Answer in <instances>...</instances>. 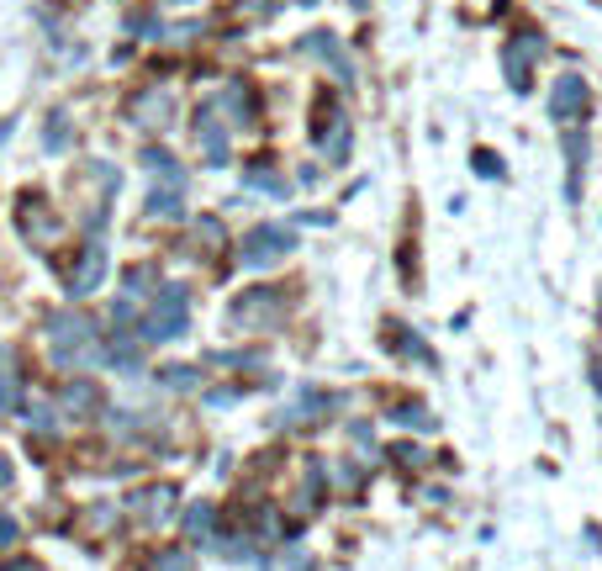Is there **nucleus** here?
<instances>
[{"mask_svg":"<svg viewBox=\"0 0 602 571\" xmlns=\"http://www.w3.org/2000/svg\"><path fill=\"white\" fill-rule=\"evenodd\" d=\"M185 534H191V545H222L217 508H212V503H196L191 513H185Z\"/></svg>","mask_w":602,"mask_h":571,"instance_id":"ddd939ff","label":"nucleus"},{"mask_svg":"<svg viewBox=\"0 0 602 571\" xmlns=\"http://www.w3.org/2000/svg\"><path fill=\"white\" fill-rule=\"evenodd\" d=\"M217 112H233V117H228L233 127H238V122H254V96H249L243 85H228V90L217 96Z\"/></svg>","mask_w":602,"mask_h":571,"instance_id":"6ab92c4d","label":"nucleus"},{"mask_svg":"<svg viewBox=\"0 0 602 571\" xmlns=\"http://www.w3.org/2000/svg\"><path fill=\"white\" fill-rule=\"evenodd\" d=\"M0 571H48V566H37V561H6Z\"/></svg>","mask_w":602,"mask_h":571,"instance_id":"c756f323","label":"nucleus"},{"mask_svg":"<svg viewBox=\"0 0 602 571\" xmlns=\"http://www.w3.org/2000/svg\"><path fill=\"white\" fill-rule=\"evenodd\" d=\"M391 455H397V466H412V471L423 466V450H418V445H397V450H391Z\"/></svg>","mask_w":602,"mask_h":571,"instance_id":"bb28decb","label":"nucleus"},{"mask_svg":"<svg viewBox=\"0 0 602 571\" xmlns=\"http://www.w3.org/2000/svg\"><path fill=\"white\" fill-rule=\"evenodd\" d=\"M0 413H22V371L6 349H0Z\"/></svg>","mask_w":602,"mask_h":571,"instance_id":"2eb2a0df","label":"nucleus"},{"mask_svg":"<svg viewBox=\"0 0 602 571\" xmlns=\"http://www.w3.org/2000/svg\"><path fill=\"white\" fill-rule=\"evenodd\" d=\"M286 307H291V297L280 286H249L228 307V328L233 334H275L286 323Z\"/></svg>","mask_w":602,"mask_h":571,"instance_id":"f03ea898","label":"nucleus"},{"mask_svg":"<svg viewBox=\"0 0 602 571\" xmlns=\"http://www.w3.org/2000/svg\"><path fill=\"white\" fill-rule=\"evenodd\" d=\"M175 487H143V492H133V497H127V513H133V519L143 524V529H159V524H169V519H175Z\"/></svg>","mask_w":602,"mask_h":571,"instance_id":"6e6552de","label":"nucleus"},{"mask_svg":"<svg viewBox=\"0 0 602 571\" xmlns=\"http://www.w3.org/2000/svg\"><path fill=\"white\" fill-rule=\"evenodd\" d=\"M117 519H122L117 503H96V508H85V513H80V529L90 534V540H106V529L117 524Z\"/></svg>","mask_w":602,"mask_h":571,"instance_id":"412c9836","label":"nucleus"},{"mask_svg":"<svg viewBox=\"0 0 602 571\" xmlns=\"http://www.w3.org/2000/svg\"><path fill=\"white\" fill-rule=\"evenodd\" d=\"M581 112H587V80H581V75H560L555 90H550V117L555 122H576Z\"/></svg>","mask_w":602,"mask_h":571,"instance_id":"9b49d317","label":"nucleus"},{"mask_svg":"<svg viewBox=\"0 0 602 571\" xmlns=\"http://www.w3.org/2000/svg\"><path fill=\"white\" fill-rule=\"evenodd\" d=\"M143 170L159 175L164 186H185V170L175 164V154H164V149H148V154H143Z\"/></svg>","mask_w":602,"mask_h":571,"instance_id":"aec40b11","label":"nucleus"},{"mask_svg":"<svg viewBox=\"0 0 602 571\" xmlns=\"http://www.w3.org/2000/svg\"><path fill=\"white\" fill-rule=\"evenodd\" d=\"M16 228H22L37 249H53L64 238V223H59V212L48 207L43 196H22V207H16Z\"/></svg>","mask_w":602,"mask_h":571,"instance_id":"423d86ee","label":"nucleus"},{"mask_svg":"<svg viewBox=\"0 0 602 571\" xmlns=\"http://www.w3.org/2000/svg\"><path fill=\"white\" fill-rule=\"evenodd\" d=\"M127 117H133V127H143V133H159V127L175 122V90L169 85H143L133 101H127Z\"/></svg>","mask_w":602,"mask_h":571,"instance_id":"39448f33","label":"nucleus"},{"mask_svg":"<svg viewBox=\"0 0 602 571\" xmlns=\"http://www.w3.org/2000/svg\"><path fill=\"white\" fill-rule=\"evenodd\" d=\"M0 487H11V460L0 455Z\"/></svg>","mask_w":602,"mask_h":571,"instance_id":"7c9ffc66","label":"nucleus"},{"mask_svg":"<svg viewBox=\"0 0 602 571\" xmlns=\"http://www.w3.org/2000/svg\"><path fill=\"white\" fill-rule=\"evenodd\" d=\"M185 328H191V291L185 286H159L154 307H148L143 318V339L148 344H175L185 339Z\"/></svg>","mask_w":602,"mask_h":571,"instance_id":"7ed1b4c3","label":"nucleus"},{"mask_svg":"<svg viewBox=\"0 0 602 571\" xmlns=\"http://www.w3.org/2000/svg\"><path fill=\"white\" fill-rule=\"evenodd\" d=\"M16 545V519L11 513H0V550H11Z\"/></svg>","mask_w":602,"mask_h":571,"instance_id":"cd10ccee","label":"nucleus"},{"mask_svg":"<svg viewBox=\"0 0 602 571\" xmlns=\"http://www.w3.org/2000/svg\"><path fill=\"white\" fill-rule=\"evenodd\" d=\"M148 571H196L191 561V550H180V545H164L154 561H148Z\"/></svg>","mask_w":602,"mask_h":571,"instance_id":"5701e85b","label":"nucleus"},{"mask_svg":"<svg viewBox=\"0 0 602 571\" xmlns=\"http://www.w3.org/2000/svg\"><path fill=\"white\" fill-rule=\"evenodd\" d=\"M64 413L69 418H96L101 413V392L90 381H69L64 386Z\"/></svg>","mask_w":602,"mask_h":571,"instance_id":"dca6fc26","label":"nucleus"},{"mask_svg":"<svg viewBox=\"0 0 602 571\" xmlns=\"http://www.w3.org/2000/svg\"><path fill=\"white\" fill-rule=\"evenodd\" d=\"M196 149L206 164H228V122H222L217 106H201L196 112Z\"/></svg>","mask_w":602,"mask_h":571,"instance_id":"9d476101","label":"nucleus"},{"mask_svg":"<svg viewBox=\"0 0 602 571\" xmlns=\"http://www.w3.org/2000/svg\"><path fill=\"white\" fill-rule=\"evenodd\" d=\"M48 355L59 371H90L101 360V328L80 312H53L48 318Z\"/></svg>","mask_w":602,"mask_h":571,"instance_id":"f257e3e1","label":"nucleus"},{"mask_svg":"<svg viewBox=\"0 0 602 571\" xmlns=\"http://www.w3.org/2000/svg\"><path fill=\"white\" fill-rule=\"evenodd\" d=\"M159 386H169V392H196V386H201V371H196V365H164V371H159Z\"/></svg>","mask_w":602,"mask_h":571,"instance_id":"4be33fe9","label":"nucleus"},{"mask_svg":"<svg viewBox=\"0 0 602 571\" xmlns=\"http://www.w3.org/2000/svg\"><path fill=\"white\" fill-rule=\"evenodd\" d=\"M296 249V228H286V223H259V228H249L238 238V265L243 270H265V265H275V260H286V254Z\"/></svg>","mask_w":602,"mask_h":571,"instance_id":"20e7f679","label":"nucleus"},{"mask_svg":"<svg viewBox=\"0 0 602 571\" xmlns=\"http://www.w3.org/2000/svg\"><path fill=\"white\" fill-rule=\"evenodd\" d=\"M27 423H32L37 434H53V429H59V423H53V408H43V402H32V408H27Z\"/></svg>","mask_w":602,"mask_h":571,"instance_id":"393cba45","label":"nucleus"},{"mask_svg":"<svg viewBox=\"0 0 602 571\" xmlns=\"http://www.w3.org/2000/svg\"><path fill=\"white\" fill-rule=\"evenodd\" d=\"M243 186H249V191H270V196H286V175L275 170V159H254V164H243Z\"/></svg>","mask_w":602,"mask_h":571,"instance_id":"4468645a","label":"nucleus"},{"mask_svg":"<svg viewBox=\"0 0 602 571\" xmlns=\"http://www.w3.org/2000/svg\"><path fill=\"white\" fill-rule=\"evenodd\" d=\"M148 217H159V223H180L185 217V201H180V186H154V196H148Z\"/></svg>","mask_w":602,"mask_h":571,"instance_id":"f3484780","label":"nucleus"},{"mask_svg":"<svg viewBox=\"0 0 602 571\" xmlns=\"http://www.w3.org/2000/svg\"><path fill=\"white\" fill-rule=\"evenodd\" d=\"M307 6H312V0H307Z\"/></svg>","mask_w":602,"mask_h":571,"instance_id":"2f4dec72","label":"nucleus"},{"mask_svg":"<svg viewBox=\"0 0 602 571\" xmlns=\"http://www.w3.org/2000/svg\"><path fill=\"white\" fill-rule=\"evenodd\" d=\"M476 170H481V175H502V164H497L492 154H486V149H481V154H476Z\"/></svg>","mask_w":602,"mask_h":571,"instance_id":"c85d7f7f","label":"nucleus"},{"mask_svg":"<svg viewBox=\"0 0 602 571\" xmlns=\"http://www.w3.org/2000/svg\"><path fill=\"white\" fill-rule=\"evenodd\" d=\"M539 53H544V38H539V32H518V38L502 48L507 85H513V90H529V69H534V59H539Z\"/></svg>","mask_w":602,"mask_h":571,"instance_id":"1a4fd4ad","label":"nucleus"},{"mask_svg":"<svg viewBox=\"0 0 602 571\" xmlns=\"http://www.w3.org/2000/svg\"><path fill=\"white\" fill-rule=\"evenodd\" d=\"M328 408H333L328 392H317V386H301V392L291 397V408L280 413V423H286V429H307V423H317Z\"/></svg>","mask_w":602,"mask_h":571,"instance_id":"f8f14e48","label":"nucleus"},{"mask_svg":"<svg viewBox=\"0 0 602 571\" xmlns=\"http://www.w3.org/2000/svg\"><path fill=\"white\" fill-rule=\"evenodd\" d=\"M64 143H69V127H64V112H53V122H48V149L59 154Z\"/></svg>","mask_w":602,"mask_h":571,"instance_id":"a878e982","label":"nucleus"},{"mask_svg":"<svg viewBox=\"0 0 602 571\" xmlns=\"http://www.w3.org/2000/svg\"><path fill=\"white\" fill-rule=\"evenodd\" d=\"M101 281H106V244L90 238V244L80 249V260H74L69 275H64V291L69 297H90V291H101Z\"/></svg>","mask_w":602,"mask_h":571,"instance_id":"0eeeda50","label":"nucleus"},{"mask_svg":"<svg viewBox=\"0 0 602 571\" xmlns=\"http://www.w3.org/2000/svg\"><path fill=\"white\" fill-rule=\"evenodd\" d=\"M301 48H307V53H323V59H333V69H338V80H354L349 75V59H344V48H338V38H333V32H312V38L307 43H301Z\"/></svg>","mask_w":602,"mask_h":571,"instance_id":"a211bd4d","label":"nucleus"},{"mask_svg":"<svg viewBox=\"0 0 602 571\" xmlns=\"http://www.w3.org/2000/svg\"><path fill=\"white\" fill-rule=\"evenodd\" d=\"M154 281H159L154 265H133V270H127V297H143V291H154Z\"/></svg>","mask_w":602,"mask_h":571,"instance_id":"b1692460","label":"nucleus"}]
</instances>
